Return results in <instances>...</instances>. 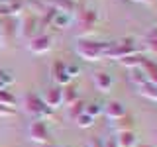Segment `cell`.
Segmentation results:
<instances>
[{"label":"cell","instance_id":"1","mask_svg":"<svg viewBox=\"0 0 157 147\" xmlns=\"http://www.w3.org/2000/svg\"><path fill=\"white\" fill-rule=\"evenodd\" d=\"M106 47H108V41H96V39H88V37H82L77 41V55L81 59H85L88 63H94V61H100L104 59L106 55Z\"/></svg>","mask_w":157,"mask_h":147},{"label":"cell","instance_id":"2","mask_svg":"<svg viewBox=\"0 0 157 147\" xmlns=\"http://www.w3.org/2000/svg\"><path fill=\"white\" fill-rule=\"evenodd\" d=\"M134 53H137L136 37L128 36V37H122V39H118V41H112V43L108 41L104 59H114V61H118V59L128 57V55H134Z\"/></svg>","mask_w":157,"mask_h":147},{"label":"cell","instance_id":"3","mask_svg":"<svg viewBox=\"0 0 157 147\" xmlns=\"http://www.w3.org/2000/svg\"><path fill=\"white\" fill-rule=\"evenodd\" d=\"M22 106H24V110H26L32 118H36V120H43V122H45L47 118L53 116V110L45 106V102L41 100V96L36 94V92H28V94L24 96Z\"/></svg>","mask_w":157,"mask_h":147},{"label":"cell","instance_id":"4","mask_svg":"<svg viewBox=\"0 0 157 147\" xmlns=\"http://www.w3.org/2000/svg\"><path fill=\"white\" fill-rule=\"evenodd\" d=\"M98 22V12L94 8H82L81 14L77 16V36L78 39L90 36L94 32V26Z\"/></svg>","mask_w":157,"mask_h":147},{"label":"cell","instance_id":"5","mask_svg":"<svg viewBox=\"0 0 157 147\" xmlns=\"http://www.w3.org/2000/svg\"><path fill=\"white\" fill-rule=\"evenodd\" d=\"M39 28L41 26H39L37 14H26V16L18 22V36L22 39H26V41H29V39H33L37 36Z\"/></svg>","mask_w":157,"mask_h":147},{"label":"cell","instance_id":"6","mask_svg":"<svg viewBox=\"0 0 157 147\" xmlns=\"http://www.w3.org/2000/svg\"><path fill=\"white\" fill-rule=\"evenodd\" d=\"M28 135L33 143H39V145H47L49 139H51V131H49V127L43 120L32 122L29 127H28Z\"/></svg>","mask_w":157,"mask_h":147},{"label":"cell","instance_id":"7","mask_svg":"<svg viewBox=\"0 0 157 147\" xmlns=\"http://www.w3.org/2000/svg\"><path fill=\"white\" fill-rule=\"evenodd\" d=\"M53 47V37L47 36V33H37L33 39H29L28 43V49L32 53H36V55H43V53L51 51Z\"/></svg>","mask_w":157,"mask_h":147},{"label":"cell","instance_id":"8","mask_svg":"<svg viewBox=\"0 0 157 147\" xmlns=\"http://www.w3.org/2000/svg\"><path fill=\"white\" fill-rule=\"evenodd\" d=\"M18 33V24L14 16H0V36H2V45L12 41Z\"/></svg>","mask_w":157,"mask_h":147},{"label":"cell","instance_id":"9","mask_svg":"<svg viewBox=\"0 0 157 147\" xmlns=\"http://www.w3.org/2000/svg\"><path fill=\"white\" fill-rule=\"evenodd\" d=\"M41 100L45 102L47 108H51V110H57V108L63 106V88L61 86H49L45 90V94L41 96Z\"/></svg>","mask_w":157,"mask_h":147},{"label":"cell","instance_id":"10","mask_svg":"<svg viewBox=\"0 0 157 147\" xmlns=\"http://www.w3.org/2000/svg\"><path fill=\"white\" fill-rule=\"evenodd\" d=\"M51 78H53V82H55L57 86H67V85H71V81L73 78L69 77V73H67V69H65V63L63 61H55L51 65Z\"/></svg>","mask_w":157,"mask_h":147},{"label":"cell","instance_id":"11","mask_svg":"<svg viewBox=\"0 0 157 147\" xmlns=\"http://www.w3.org/2000/svg\"><path fill=\"white\" fill-rule=\"evenodd\" d=\"M102 114H104L108 120H120V118H124L128 112H126V106L122 104L120 100H110L104 104V110H102Z\"/></svg>","mask_w":157,"mask_h":147},{"label":"cell","instance_id":"12","mask_svg":"<svg viewBox=\"0 0 157 147\" xmlns=\"http://www.w3.org/2000/svg\"><path fill=\"white\" fill-rule=\"evenodd\" d=\"M92 82H94L96 90L108 92L112 88V85H114V78H112V75L106 73V71H96V73H92Z\"/></svg>","mask_w":157,"mask_h":147},{"label":"cell","instance_id":"13","mask_svg":"<svg viewBox=\"0 0 157 147\" xmlns=\"http://www.w3.org/2000/svg\"><path fill=\"white\" fill-rule=\"evenodd\" d=\"M47 6L53 8L55 12L71 14V16H75V12H77V2L75 0H49Z\"/></svg>","mask_w":157,"mask_h":147},{"label":"cell","instance_id":"14","mask_svg":"<svg viewBox=\"0 0 157 147\" xmlns=\"http://www.w3.org/2000/svg\"><path fill=\"white\" fill-rule=\"evenodd\" d=\"M73 22H75V16H71V14H63V12H57L55 16L51 20V26L57 28V29H69L73 26Z\"/></svg>","mask_w":157,"mask_h":147},{"label":"cell","instance_id":"15","mask_svg":"<svg viewBox=\"0 0 157 147\" xmlns=\"http://www.w3.org/2000/svg\"><path fill=\"white\" fill-rule=\"evenodd\" d=\"M112 130H114V134L134 131V118H132L130 114H126L124 118H120V120H114L112 122Z\"/></svg>","mask_w":157,"mask_h":147},{"label":"cell","instance_id":"16","mask_svg":"<svg viewBox=\"0 0 157 147\" xmlns=\"http://www.w3.org/2000/svg\"><path fill=\"white\" fill-rule=\"evenodd\" d=\"M144 61H145V57L141 55V53H134V55L118 59V63H120L122 67H126V69H137V67L144 65Z\"/></svg>","mask_w":157,"mask_h":147},{"label":"cell","instance_id":"17","mask_svg":"<svg viewBox=\"0 0 157 147\" xmlns=\"http://www.w3.org/2000/svg\"><path fill=\"white\" fill-rule=\"evenodd\" d=\"M114 137H116L118 147H136L137 145V139H136L134 131H122V134H116Z\"/></svg>","mask_w":157,"mask_h":147},{"label":"cell","instance_id":"18","mask_svg":"<svg viewBox=\"0 0 157 147\" xmlns=\"http://www.w3.org/2000/svg\"><path fill=\"white\" fill-rule=\"evenodd\" d=\"M141 69H144L147 81L153 82V85H157V63H155V61H151V59H145L144 65H141Z\"/></svg>","mask_w":157,"mask_h":147},{"label":"cell","instance_id":"19","mask_svg":"<svg viewBox=\"0 0 157 147\" xmlns=\"http://www.w3.org/2000/svg\"><path fill=\"white\" fill-rule=\"evenodd\" d=\"M130 81H132V85H136L137 88H140V86H144L145 82H149L141 67H137V69H130Z\"/></svg>","mask_w":157,"mask_h":147},{"label":"cell","instance_id":"20","mask_svg":"<svg viewBox=\"0 0 157 147\" xmlns=\"http://www.w3.org/2000/svg\"><path fill=\"white\" fill-rule=\"evenodd\" d=\"M137 92H140L144 98H147V100L157 102V85H153V82H145L144 86L137 88Z\"/></svg>","mask_w":157,"mask_h":147},{"label":"cell","instance_id":"21","mask_svg":"<svg viewBox=\"0 0 157 147\" xmlns=\"http://www.w3.org/2000/svg\"><path fill=\"white\" fill-rule=\"evenodd\" d=\"M77 100H78V92H77V88H75V86H71V85L63 86V106H71V104H75Z\"/></svg>","mask_w":157,"mask_h":147},{"label":"cell","instance_id":"22","mask_svg":"<svg viewBox=\"0 0 157 147\" xmlns=\"http://www.w3.org/2000/svg\"><path fill=\"white\" fill-rule=\"evenodd\" d=\"M85 104H86L85 100H77L75 104L67 106V116H69V120H73V122H75L77 118L81 116L82 112H85Z\"/></svg>","mask_w":157,"mask_h":147},{"label":"cell","instance_id":"23","mask_svg":"<svg viewBox=\"0 0 157 147\" xmlns=\"http://www.w3.org/2000/svg\"><path fill=\"white\" fill-rule=\"evenodd\" d=\"M102 110H104V104L102 102H86L85 104V114H88L90 118H96L102 116Z\"/></svg>","mask_w":157,"mask_h":147},{"label":"cell","instance_id":"24","mask_svg":"<svg viewBox=\"0 0 157 147\" xmlns=\"http://www.w3.org/2000/svg\"><path fill=\"white\" fill-rule=\"evenodd\" d=\"M145 47H147V51L157 55V26H153L149 29V33L145 36Z\"/></svg>","mask_w":157,"mask_h":147},{"label":"cell","instance_id":"25","mask_svg":"<svg viewBox=\"0 0 157 147\" xmlns=\"http://www.w3.org/2000/svg\"><path fill=\"white\" fill-rule=\"evenodd\" d=\"M0 104L12 108L14 104H16V96H14L12 92L8 90V88H2V90H0Z\"/></svg>","mask_w":157,"mask_h":147},{"label":"cell","instance_id":"26","mask_svg":"<svg viewBox=\"0 0 157 147\" xmlns=\"http://www.w3.org/2000/svg\"><path fill=\"white\" fill-rule=\"evenodd\" d=\"M75 124H77L78 127H82V130H86V127L94 126V118H90L88 114H85V112H82V114L78 116L77 120H75Z\"/></svg>","mask_w":157,"mask_h":147},{"label":"cell","instance_id":"27","mask_svg":"<svg viewBox=\"0 0 157 147\" xmlns=\"http://www.w3.org/2000/svg\"><path fill=\"white\" fill-rule=\"evenodd\" d=\"M12 82H14L12 73H10V71H4V69H0V90H2V88H8Z\"/></svg>","mask_w":157,"mask_h":147},{"label":"cell","instance_id":"28","mask_svg":"<svg viewBox=\"0 0 157 147\" xmlns=\"http://www.w3.org/2000/svg\"><path fill=\"white\" fill-rule=\"evenodd\" d=\"M65 69H67V73H69V77H71V78L78 77V73H81V69H78L77 65H65Z\"/></svg>","mask_w":157,"mask_h":147},{"label":"cell","instance_id":"29","mask_svg":"<svg viewBox=\"0 0 157 147\" xmlns=\"http://www.w3.org/2000/svg\"><path fill=\"white\" fill-rule=\"evenodd\" d=\"M10 116H14V108H8V106L0 104V118H10Z\"/></svg>","mask_w":157,"mask_h":147},{"label":"cell","instance_id":"30","mask_svg":"<svg viewBox=\"0 0 157 147\" xmlns=\"http://www.w3.org/2000/svg\"><path fill=\"white\" fill-rule=\"evenodd\" d=\"M102 147H118L116 137H108V139H102Z\"/></svg>","mask_w":157,"mask_h":147},{"label":"cell","instance_id":"31","mask_svg":"<svg viewBox=\"0 0 157 147\" xmlns=\"http://www.w3.org/2000/svg\"><path fill=\"white\" fill-rule=\"evenodd\" d=\"M86 147H102V139L100 137H92V139L86 143Z\"/></svg>","mask_w":157,"mask_h":147},{"label":"cell","instance_id":"32","mask_svg":"<svg viewBox=\"0 0 157 147\" xmlns=\"http://www.w3.org/2000/svg\"><path fill=\"white\" fill-rule=\"evenodd\" d=\"M140 147H153V145H149V143H144V145H140Z\"/></svg>","mask_w":157,"mask_h":147},{"label":"cell","instance_id":"33","mask_svg":"<svg viewBox=\"0 0 157 147\" xmlns=\"http://www.w3.org/2000/svg\"><path fill=\"white\" fill-rule=\"evenodd\" d=\"M145 2H147V4H151V2H153V0H145Z\"/></svg>","mask_w":157,"mask_h":147},{"label":"cell","instance_id":"34","mask_svg":"<svg viewBox=\"0 0 157 147\" xmlns=\"http://www.w3.org/2000/svg\"><path fill=\"white\" fill-rule=\"evenodd\" d=\"M0 45H2V36H0Z\"/></svg>","mask_w":157,"mask_h":147},{"label":"cell","instance_id":"35","mask_svg":"<svg viewBox=\"0 0 157 147\" xmlns=\"http://www.w3.org/2000/svg\"><path fill=\"white\" fill-rule=\"evenodd\" d=\"M49 147H59V145H49Z\"/></svg>","mask_w":157,"mask_h":147}]
</instances>
